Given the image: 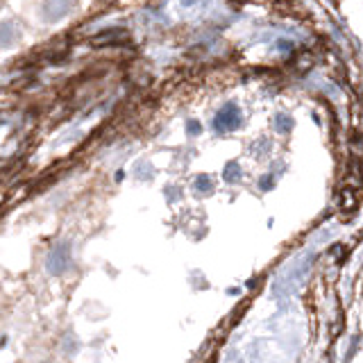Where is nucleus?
<instances>
[{
  "label": "nucleus",
  "mask_w": 363,
  "mask_h": 363,
  "mask_svg": "<svg viewBox=\"0 0 363 363\" xmlns=\"http://www.w3.org/2000/svg\"><path fill=\"white\" fill-rule=\"evenodd\" d=\"M238 125H241V109L236 105H227L223 107L218 113H216L213 118V128L218 132H230V130H236Z\"/></svg>",
  "instance_id": "1"
},
{
  "label": "nucleus",
  "mask_w": 363,
  "mask_h": 363,
  "mask_svg": "<svg viewBox=\"0 0 363 363\" xmlns=\"http://www.w3.org/2000/svg\"><path fill=\"white\" fill-rule=\"evenodd\" d=\"M66 266H68V252H66V250H55V252H50L48 268L52 272H62V270H66Z\"/></svg>",
  "instance_id": "2"
},
{
  "label": "nucleus",
  "mask_w": 363,
  "mask_h": 363,
  "mask_svg": "<svg viewBox=\"0 0 363 363\" xmlns=\"http://www.w3.org/2000/svg\"><path fill=\"white\" fill-rule=\"evenodd\" d=\"M225 177H227V182H238V177H241V168H238V164H230V166H227Z\"/></svg>",
  "instance_id": "3"
},
{
  "label": "nucleus",
  "mask_w": 363,
  "mask_h": 363,
  "mask_svg": "<svg viewBox=\"0 0 363 363\" xmlns=\"http://www.w3.org/2000/svg\"><path fill=\"white\" fill-rule=\"evenodd\" d=\"M275 125H277V130L279 132H289L291 130V125L293 121L289 116H284V113H279V116H275Z\"/></svg>",
  "instance_id": "4"
},
{
  "label": "nucleus",
  "mask_w": 363,
  "mask_h": 363,
  "mask_svg": "<svg viewBox=\"0 0 363 363\" xmlns=\"http://www.w3.org/2000/svg\"><path fill=\"white\" fill-rule=\"evenodd\" d=\"M198 189H202V191L211 189V182H209V177H198Z\"/></svg>",
  "instance_id": "5"
}]
</instances>
